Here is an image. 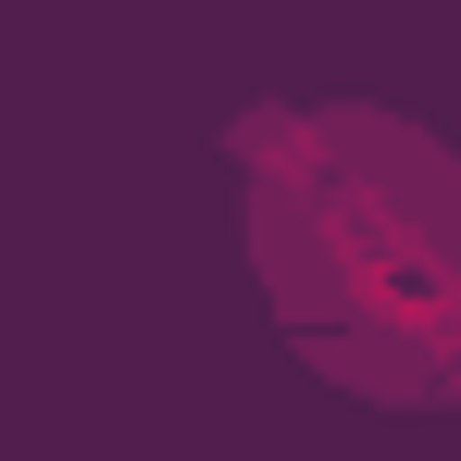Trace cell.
Returning <instances> with one entry per match:
<instances>
[{"label":"cell","mask_w":461,"mask_h":461,"mask_svg":"<svg viewBox=\"0 0 461 461\" xmlns=\"http://www.w3.org/2000/svg\"><path fill=\"white\" fill-rule=\"evenodd\" d=\"M237 237L262 312L362 411H461V150L386 100H249Z\"/></svg>","instance_id":"1"}]
</instances>
